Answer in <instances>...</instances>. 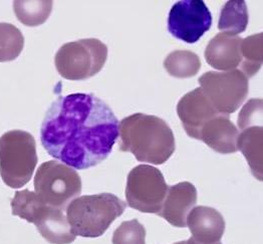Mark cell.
Instances as JSON below:
<instances>
[{"label":"cell","mask_w":263,"mask_h":244,"mask_svg":"<svg viewBox=\"0 0 263 244\" xmlns=\"http://www.w3.org/2000/svg\"><path fill=\"white\" fill-rule=\"evenodd\" d=\"M118 138V119L93 93L59 97L46 111L41 129L45 151L74 170L101 164Z\"/></svg>","instance_id":"6da1fadb"},{"label":"cell","mask_w":263,"mask_h":244,"mask_svg":"<svg viewBox=\"0 0 263 244\" xmlns=\"http://www.w3.org/2000/svg\"><path fill=\"white\" fill-rule=\"evenodd\" d=\"M120 150L130 152L139 162L162 165L176 149L169 125L156 116L137 112L119 123Z\"/></svg>","instance_id":"7a4b0ae2"},{"label":"cell","mask_w":263,"mask_h":244,"mask_svg":"<svg viewBox=\"0 0 263 244\" xmlns=\"http://www.w3.org/2000/svg\"><path fill=\"white\" fill-rule=\"evenodd\" d=\"M127 204L111 193L85 195L72 200L66 207V219L76 236L96 238L102 236Z\"/></svg>","instance_id":"3957f363"},{"label":"cell","mask_w":263,"mask_h":244,"mask_svg":"<svg viewBox=\"0 0 263 244\" xmlns=\"http://www.w3.org/2000/svg\"><path fill=\"white\" fill-rule=\"evenodd\" d=\"M11 212L29 223H33L45 240L51 244H69L77 238L63 210L43 202L35 192L27 189L17 191L11 200Z\"/></svg>","instance_id":"277c9868"},{"label":"cell","mask_w":263,"mask_h":244,"mask_svg":"<svg viewBox=\"0 0 263 244\" xmlns=\"http://www.w3.org/2000/svg\"><path fill=\"white\" fill-rule=\"evenodd\" d=\"M37 161L32 135L12 130L0 137V176L8 187L17 189L26 185L31 180Z\"/></svg>","instance_id":"5b68a950"},{"label":"cell","mask_w":263,"mask_h":244,"mask_svg":"<svg viewBox=\"0 0 263 244\" xmlns=\"http://www.w3.org/2000/svg\"><path fill=\"white\" fill-rule=\"evenodd\" d=\"M108 59V46L97 39H85L63 45L55 54L59 73L69 81H83L99 73Z\"/></svg>","instance_id":"8992f818"},{"label":"cell","mask_w":263,"mask_h":244,"mask_svg":"<svg viewBox=\"0 0 263 244\" xmlns=\"http://www.w3.org/2000/svg\"><path fill=\"white\" fill-rule=\"evenodd\" d=\"M82 187L79 173L54 160L43 163L34 176L35 194L45 204L63 211L81 195Z\"/></svg>","instance_id":"52a82bcc"},{"label":"cell","mask_w":263,"mask_h":244,"mask_svg":"<svg viewBox=\"0 0 263 244\" xmlns=\"http://www.w3.org/2000/svg\"><path fill=\"white\" fill-rule=\"evenodd\" d=\"M200 88L220 115L237 111L248 96V79L239 69L207 71L199 80Z\"/></svg>","instance_id":"ba28073f"},{"label":"cell","mask_w":263,"mask_h":244,"mask_svg":"<svg viewBox=\"0 0 263 244\" xmlns=\"http://www.w3.org/2000/svg\"><path fill=\"white\" fill-rule=\"evenodd\" d=\"M169 186L162 172L150 165H139L128 175L126 199L128 205L143 213L159 214Z\"/></svg>","instance_id":"9c48e42d"},{"label":"cell","mask_w":263,"mask_h":244,"mask_svg":"<svg viewBox=\"0 0 263 244\" xmlns=\"http://www.w3.org/2000/svg\"><path fill=\"white\" fill-rule=\"evenodd\" d=\"M211 25V12L202 0L178 1L169 12V32L186 44L197 43Z\"/></svg>","instance_id":"30bf717a"},{"label":"cell","mask_w":263,"mask_h":244,"mask_svg":"<svg viewBox=\"0 0 263 244\" xmlns=\"http://www.w3.org/2000/svg\"><path fill=\"white\" fill-rule=\"evenodd\" d=\"M177 114L187 135L196 140H199L203 126L220 115L201 88L181 98L177 105Z\"/></svg>","instance_id":"8fae6325"},{"label":"cell","mask_w":263,"mask_h":244,"mask_svg":"<svg viewBox=\"0 0 263 244\" xmlns=\"http://www.w3.org/2000/svg\"><path fill=\"white\" fill-rule=\"evenodd\" d=\"M197 189L190 182L169 186L162 210L158 214L171 225L186 227L187 216L197 204Z\"/></svg>","instance_id":"7c38bea8"},{"label":"cell","mask_w":263,"mask_h":244,"mask_svg":"<svg viewBox=\"0 0 263 244\" xmlns=\"http://www.w3.org/2000/svg\"><path fill=\"white\" fill-rule=\"evenodd\" d=\"M186 224L192 238L199 244L219 243L226 226L219 211L207 206L194 207L187 216Z\"/></svg>","instance_id":"4fadbf2b"},{"label":"cell","mask_w":263,"mask_h":244,"mask_svg":"<svg viewBox=\"0 0 263 244\" xmlns=\"http://www.w3.org/2000/svg\"><path fill=\"white\" fill-rule=\"evenodd\" d=\"M241 43L238 35L225 32L216 34L205 49L207 64L223 71L236 69L241 65Z\"/></svg>","instance_id":"5bb4252c"},{"label":"cell","mask_w":263,"mask_h":244,"mask_svg":"<svg viewBox=\"0 0 263 244\" xmlns=\"http://www.w3.org/2000/svg\"><path fill=\"white\" fill-rule=\"evenodd\" d=\"M238 136L239 131L229 116L218 115L203 126L199 140L217 153L232 154L237 152Z\"/></svg>","instance_id":"9a60e30c"},{"label":"cell","mask_w":263,"mask_h":244,"mask_svg":"<svg viewBox=\"0 0 263 244\" xmlns=\"http://www.w3.org/2000/svg\"><path fill=\"white\" fill-rule=\"evenodd\" d=\"M262 126H251L239 134L236 142L237 151H240L248 162L253 176L262 181Z\"/></svg>","instance_id":"2e32d148"},{"label":"cell","mask_w":263,"mask_h":244,"mask_svg":"<svg viewBox=\"0 0 263 244\" xmlns=\"http://www.w3.org/2000/svg\"><path fill=\"white\" fill-rule=\"evenodd\" d=\"M248 10L243 0H230L221 9L218 28L220 31L230 34H239L248 25Z\"/></svg>","instance_id":"e0dca14e"},{"label":"cell","mask_w":263,"mask_h":244,"mask_svg":"<svg viewBox=\"0 0 263 244\" xmlns=\"http://www.w3.org/2000/svg\"><path fill=\"white\" fill-rule=\"evenodd\" d=\"M167 72L177 79L195 77L201 68V61L197 54L190 50H175L164 61Z\"/></svg>","instance_id":"ac0fdd59"},{"label":"cell","mask_w":263,"mask_h":244,"mask_svg":"<svg viewBox=\"0 0 263 244\" xmlns=\"http://www.w3.org/2000/svg\"><path fill=\"white\" fill-rule=\"evenodd\" d=\"M14 13L27 26H39L45 23L52 9V1H14Z\"/></svg>","instance_id":"d6986e66"},{"label":"cell","mask_w":263,"mask_h":244,"mask_svg":"<svg viewBox=\"0 0 263 244\" xmlns=\"http://www.w3.org/2000/svg\"><path fill=\"white\" fill-rule=\"evenodd\" d=\"M262 33L242 40L241 71L247 79L255 76L262 66Z\"/></svg>","instance_id":"ffe728a7"},{"label":"cell","mask_w":263,"mask_h":244,"mask_svg":"<svg viewBox=\"0 0 263 244\" xmlns=\"http://www.w3.org/2000/svg\"><path fill=\"white\" fill-rule=\"evenodd\" d=\"M24 46L22 31L11 23H0V63L16 60Z\"/></svg>","instance_id":"44dd1931"},{"label":"cell","mask_w":263,"mask_h":244,"mask_svg":"<svg viewBox=\"0 0 263 244\" xmlns=\"http://www.w3.org/2000/svg\"><path fill=\"white\" fill-rule=\"evenodd\" d=\"M146 228L137 219L124 221L112 234V244H145Z\"/></svg>","instance_id":"7402d4cb"},{"label":"cell","mask_w":263,"mask_h":244,"mask_svg":"<svg viewBox=\"0 0 263 244\" xmlns=\"http://www.w3.org/2000/svg\"><path fill=\"white\" fill-rule=\"evenodd\" d=\"M257 120L262 121V101L261 99L250 100L242 109L238 117V128L244 130L251 126H257Z\"/></svg>","instance_id":"603a6c76"},{"label":"cell","mask_w":263,"mask_h":244,"mask_svg":"<svg viewBox=\"0 0 263 244\" xmlns=\"http://www.w3.org/2000/svg\"><path fill=\"white\" fill-rule=\"evenodd\" d=\"M186 244H199V243H197V242H196V241H195V240H194V239H193V238H192V237H191V238H190V239H188V240H187V241H186ZM214 244H221L220 243H214Z\"/></svg>","instance_id":"cb8c5ba5"},{"label":"cell","mask_w":263,"mask_h":244,"mask_svg":"<svg viewBox=\"0 0 263 244\" xmlns=\"http://www.w3.org/2000/svg\"><path fill=\"white\" fill-rule=\"evenodd\" d=\"M174 244H186V241H179V242H176Z\"/></svg>","instance_id":"d4e9b609"}]
</instances>
